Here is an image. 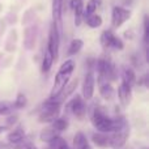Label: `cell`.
Returning a JSON list of instances; mask_svg holds the SVG:
<instances>
[{"label": "cell", "instance_id": "obj_1", "mask_svg": "<svg viewBox=\"0 0 149 149\" xmlns=\"http://www.w3.org/2000/svg\"><path fill=\"white\" fill-rule=\"evenodd\" d=\"M90 120L97 132H102V134H110V132H115L126 127L127 120L123 116H116V118H111L103 107H94L90 115Z\"/></svg>", "mask_w": 149, "mask_h": 149}, {"label": "cell", "instance_id": "obj_2", "mask_svg": "<svg viewBox=\"0 0 149 149\" xmlns=\"http://www.w3.org/2000/svg\"><path fill=\"white\" fill-rule=\"evenodd\" d=\"M74 62L72 59H68L63 63L62 65L59 67V71H58L56 76L54 79V84H52L51 92H50V98H55L63 92L67 84L70 82V79L72 76L73 71H74Z\"/></svg>", "mask_w": 149, "mask_h": 149}, {"label": "cell", "instance_id": "obj_3", "mask_svg": "<svg viewBox=\"0 0 149 149\" xmlns=\"http://www.w3.org/2000/svg\"><path fill=\"white\" fill-rule=\"evenodd\" d=\"M60 109H62V103L59 101L54 100V98H49L39 109L38 120L41 123L51 124L55 119L60 116Z\"/></svg>", "mask_w": 149, "mask_h": 149}, {"label": "cell", "instance_id": "obj_4", "mask_svg": "<svg viewBox=\"0 0 149 149\" xmlns=\"http://www.w3.org/2000/svg\"><path fill=\"white\" fill-rule=\"evenodd\" d=\"M95 67H97L98 73V84H101V82H113L118 79L116 68L109 58H100L95 63Z\"/></svg>", "mask_w": 149, "mask_h": 149}, {"label": "cell", "instance_id": "obj_5", "mask_svg": "<svg viewBox=\"0 0 149 149\" xmlns=\"http://www.w3.org/2000/svg\"><path fill=\"white\" fill-rule=\"evenodd\" d=\"M68 113H71L73 116H76L79 120H82L86 115V102L81 95H76L73 97L65 106Z\"/></svg>", "mask_w": 149, "mask_h": 149}, {"label": "cell", "instance_id": "obj_6", "mask_svg": "<svg viewBox=\"0 0 149 149\" xmlns=\"http://www.w3.org/2000/svg\"><path fill=\"white\" fill-rule=\"evenodd\" d=\"M59 29H58V24L52 21L51 26H50V33H49V42H47V47L49 52L51 54V56L54 58V60L58 59V54H59Z\"/></svg>", "mask_w": 149, "mask_h": 149}, {"label": "cell", "instance_id": "obj_7", "mask_svg": "<svg viewBox=\"0 0 149 149\" xmlns=\"http://www.w3.org/2000/svg\"><path fill=\"white\" fill-rule=\"evenodd\" d=\"M101 45L105 50H123L124 43L111 30H105L101 36Z\"/></svg>", "mask_w": 149, "mask_h": 149}, {"label": "cell", "instance_id": "obj_8", "mask_svg": "<svg viewBox=\"0 0 149 149\" xmlns=\"http://www.w3.org/2000/svg\"><path fill=\"white\" fill-rule=\"evenodd\" d=\"M131 10L127 9V8L119 7V5H115L111 10V25H113L114 29H118L131 17Z\"/></svg>", "mask_w": 149, "mask_h": 149}, {"label": "cell", "instance_id": "obj_9", "mask_svg": "<svg viewBox=\"0 0 149 149\" xmlns=\"http://www.w3.org/2000/svg\"><path fill=\"white\" fill-rule=\"evenodd\" d=\"M110 136V148L113 149H120L126 144V141L128 140L130 136V126L127 124L126 127H123L122 130L115 132H110L109 134Z\"/></svg>", "mask_w": 149, "mask_h": 149}, {"label": "cell", "instance_id": "obj_10", "mask_svg": "<svg viewBox=\"0 0 149 149\" xmlns=\"http://www.w3.org/2000/svg\"><path fill=\"white\" fill-rule=\"evenodd\" d=\"M94 88H95L94 72L93 71H88V73L84 77V82H82V98L85 101H89L93 98Z\"/></svg>", "mask_w": 149, "mask_h": 149}, {"label": "cell", "instance_id": "obj_11", "mask_svg": "<svg viewBox=\"0 0 149 149\" xmlns=\"http://www.w3.org/2000/svg\"><path fill=\"white\" fill-rule=\"evenodd\" d=\"M118 98L123 106H128L132 98V86L122 81L118 88Z\"/></svg>", "mask_w": 149, "mask_h": 149}, {"label": "cell", "instance_id": "obj_12", "mask_svg": "<svg viewBox=\"0 0 149 149\" xmlns=\"http://www.w3.org/2000/svg\"><path fill=\"white\" fill-rule=\"evenodd\" d=\"M25 139V128L22 126H17L12 130L10 132H8L7 135V141L8 144L15 145L17 143H20L21 140Z\"/></svg>", "mask_w": 149, "mask_h": 149}, {"label": "cell", "instance_id": "obj_13", "mask_svg": "<svg viewBox=\"0 0 149 149\" xmlns=\"http://www.w3.org/2000/svg\"><path fill=\"white\" fill-rule=\"evenodd\" d=\"M71 8L73 9L74 13V24L77 26L82 21V12H84V1L82 0H71Z\"/></svg>", "mask_w": 149, "mask_h": 149}, {"label": "cell", "instance_id": "obj_14", "mask_svg": "<svg viewBox=\"0 0 149 149\" xmlns=\"http://www.w3.org/2000/svg\"><path fill=\"white\" fill-rule=\"evenodd\" d=\"M92 140H93V143L100 148H110V136H109V134L94 132V134L92 135Z\"/></svg>", "mask_w": 149, "mask_h": 149}, {"label": "cell", "instance_id": "obj_15", "mask_svg": "<svg viewBox=\"0 0 149 149\" xmlns=\"http://www.w3.org/2000/svg\"><path fill=\"white\" fill-rule=\"evenodd\" d=\"M72 149H93L89 140L86 139L82 132H77L73 137V148Z\"/></svg>", "mask_w": 149, "mask_h": 149}, {"label": "cell", "instance_id": "obj_16", "mask_svg": "<svg viewBox=\"0 0 149 149\" xmlns=\"http://www.w3.org/2000/svg\"><path fill=\"white\" fill-rule=\"evenodd\" d=\"M98 86H100V94L102 98L111 100L114 97L115 92H114V88L111 85V82H101V84H98Z\"/></svg>", "mask_w": 149, "mask_h": 149}, {"label": "cell", "instance_id": "obj_17", "mask_svg": "<svg viewBox=\"0 0 149 149\" xmlns=\"http://www.w3.org/2000/svg\"><path fill=\"white\" fill-rule=\"evenodd\" d=\"M68 126H70V122H68V119L65 118V116H59V118H56L51 123V128L55 130L58 134L64 132L65 130L68 128Z\"/></svg>", "mask_w": 149, "mask_h": 149}, {"label": "cell", "instance_id": "obj_18", "mask_svg": "<svg viewBox=\"0 0 149 149\" xmlns=\"http://www.w3.org/2000/svg\"><path fill=\"white\" fill-rule=\"evenodd\" d=\"M47 149H72V148L70 147V144L63 137L56 136L51 141L47 143Z\"/></svg>", "mask_w": 149, "mask_h": 149}, {"label": "cell", "instance_id": "obj_19", "mask_svg": "<svg viewBox=\"0 0 149 149\" xmlns=\"http://www.w3.org/2000/svg\"><path fill=\"white\" fill-rule=\"evenodd\" d=\"M84 21H85V24L92 29H97L102 25V17H101L100 15H97V13H93V15L85 17Z\"/></svg>", "mask_w": 149, "mask_h": 149}, {"label": "cell", "instance_id": "obj_20", "mask_svg": "<svg viewBox=\"0 0 149 149\" xmlns=\"http://www.w3.org/2000/svg\"><path fill=\"white\" fill-rule=\"evenodd\" d=\"M122 81L128 84L130 86H134L135 82H136V74H135L134 70H131V68H128V67L124 68L123 73H122Z\"/></svg>", "mask_w": 149, "mask_h": 149}, {"label": "cell", "instance_id": "obj_21", "mask_svg": "<svg viewBox=\"0 0 149 149\" xmlns=\"http://www.w3.org/2000/svg\"><path fill=\"white\" fill-rule=\"evenodd\" d=\"M56 136H59V134H58L55 130H52L51 126H50V127H46L45 130H42L41 135H39V139L47 144V143L51 141V140L54 139V137H56Z\"/></svg>", "mask_w": 149, "mask_h": 149}, {"label": "cell", "instance_id": "obj_22", "mask_svg": "<svg viewBox=\"0 0 149 149\" xmlns=\"http://www.w3.org/2000/svg\"><path fill=\"white\" fill-rule=\"evenodd\" d=\"M82 46H84V42L81 41V39H73V41H71L70 46H68V52L67 54L70 55V56H72V55H76L79 54L80 51H81Z\"/></svg>", "mask_w": 149, "mask_h": 149}, {"label": "cell", "instance_id": "obj_23", "mask_svg": "<svg viewBox=\"0 0 149 149\" xmlns=\"http://www.w3.org/2000/svg\"><path fill=\"white\" fill-rule=\"evenodd\" d=\"M100 1H101V0H89V3L86 4V8H84V12H82V18H85V17H88V16L95 13L98 5H100Z\"/></svg>", "mask_w": 149, "mask_h": 149}, {"label": "cell", "instance_id": "obj_24", "mask_svg": "<svg viewBox=\"0 0 149 149\" xmlns=\"http://www.w3.org/2000/svg\"><path fill=\"white\" fill-rule=\"evenodd\" d=\"M13 111H15L13 103L8 102V101H0V115L8 116L10 114H13Z\"/></svg>", "mask_w": 149, "mask_h": 149}, {"label": "cell", "instance_id": "obj_25", "mask_svg": "<svg viewBox=\"0 0 149 149\" xmlns=\"http://www.w3.org/2000/svg\"><path fill=\"white\" fill-rule=\"evenodd\" d=\"M54 62H55L54 58L51 56L49 50L46 49V52H45V56H43V62H42V71H43V72H49V71L51 70Z\"/></svg>", "mask_w": 149, "mask_h": 149}, {"label": "cell", "instance_id": "obj_26", "mask_svg": "<svg viewBox=\"0 0 149 149\" xmlns=\"http://www.w3.org/2000/svg\"><path fill=\"white\" fill-rule=\"evenodd\" d=\"M13 147H15V149H39L33 141H30V140H28V139L21 140L20 143L15 144Z\"/></svg>", "mask_w": 149, "mask_h": 149}, {"label": "cell", "instance_id": "obj_27", "mask_svg": "<svg viewBox=\"0 0 149 149\" xmlns=\"http://www.w3.org/2000/svg\"><path fill=\"white\" fill-rule=\"evenodd\" d=\"M26 102H28V100H26L25 94L20 93V94H17L15 102H13V107L15 109H24L26 106Z\"/></svg>", "mask_w": 149, "mask_h": 149}, {"label": "cell", "instance_id": "obj_28", "mask_svg": "<svg viewBox=\"0 0 149 149\" xmlns=\"http://www.w3.org/2000/svg\"><path fill=\"white\" fill-rule=\"evenodd\" d=\"M17 119H18L17 115H13V114L8 115V119H7V122H5V127H7V128L12 127L15 123H17Z\"/></svg>", "mask_w": 149, "mask_h": 149}, {"label": "cell", "instance_id": "obj_29", "mask_svg": "<svg viewBox=\"0 0 149 149\" xmlns=\"http://www.w3.org/2000/svg\"><path fill=\"white\" fill-rule=\"evenodd\" d=\"M5 130H7V127H5V126H0V134H3Z\"/></svg>", "mask_w": 149, "mask_h": 149}]
</instances>
